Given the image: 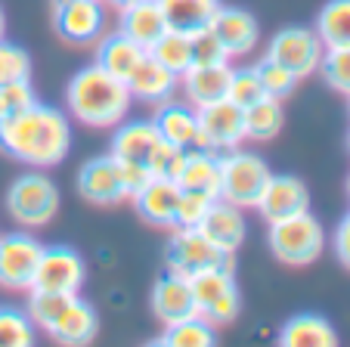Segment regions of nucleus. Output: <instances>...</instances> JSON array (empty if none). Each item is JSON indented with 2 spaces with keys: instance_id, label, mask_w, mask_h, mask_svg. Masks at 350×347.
<instances>
[{
  "instance_id": "obj_1",
  "label": "nucleus",
  "mask_w": 350,
  "mask_h": 347,
  "mask_svg": "<svg viewBox=\"0 0 350 347\" xmlns=\"http://www.w3.org/2000/svg\"><path fill=\"white\" fill-rule=\"evenodd\" d=\"M0 149L31 168H53L72 152V121L53 105L31 103L0 121Z\"/></svg>"
},
{
  "instance_id": "obj_2",
  "label": "nucleus",
  "mask_w": 350,
  "mask_h": 347,
  "mask_svg": "<svg viewBox=\"0 0 350 347\" xmlns=\"http://www.w3.org/2000/svg\"><path fill=\"white\" fill-rule=\"evenodd\" d=\"M131 90L103 66H87L68 81L66 103L72 118L87 127H118L131 109Z\"/></svg>"
},
{
  "instance_id": "obj_3",
  "label": "nucleus",
  "mask_w": 350,
  "mask_h": 347,
  "mask_svg": "<svg viewBox=\"0 0 350 347\" xmlns=\"http://www.w3.org/2000/svg\"><path fill=\"white\" fill-rule=\"evenodd\" d=\"M270 248L285 267H307L325 248V229L310 211L270 223Z\"/></svg>"
},
{
  "instance_id": "obj_4",
  "label": "nucleus",
  "mask_w": 350,
  "mask_h": 347,
  "mask_svg": "<svg viewBox=\"0 0 350 347\" xmlns=\"http://www.w3.org/2000/svg\"><path fill=\"white\" fill-rule=\"evenodd\" d=\"M270 174V164L254 152H220V198L239 205V208H254Z\"/></svg>"
},
{
  "instance_id": "obj_5",
  "label": "nucleus",
  "mask_w": 350,
  "mask_h": 347,
  "mask_svg": "<svg viewBox=\"0 0 350 347\" xmlns=\"http://www.w3.org/2000/svg\"><path fill=\"white\" fill-rule=\"evenodd\" d=\"M7 211L19 227H46L59 211V190L46 174L28 170L10 183Z\"/></svg>"
},
{
  "instance_id": "obj_6",
  "label": "nucleus",
  "mask_w": 350,
  "mask_h": 347,
  "mask_svg": "<svg viewBox=\"0 0 350 347\" xmlns=\"http://www.w3.org/2000/svg\"><path fill=\"white\" fill-rule=\"evenodd\" d=\"M192 295H196L198 313L205 316L211 326H226L239 316L242 307V295L232 279L230 267H208L198 276H192Z\"/></svg>"
},
{
  "instance_id": "obj_7",
  "label": "nucleus",
  "mask_w": 350,
  "mask_h": 347,
  "mask_svg": "<svg viewBox=\"0 0 350 347\" xmlns=\"http://www.w3.org/2000/svg\"><path fill=\"white\" fill-rule=\"evenodd\" d=\"M198 112V133L192 149H208V152H230L245 143V112L242 105L230 103V99H217V103L202 105Z\"/></svg>"
},
{
  "instance_id": "obj_8",
  "label": "nucleus",
  "mask_w": 350,
  "mask_h": 347,
  "mask_svg": "<svg viewBox=\"0 0 350 347\" xmlns=\"http://www.w3.org/2000/svg\"><path fill=\"white\" fill-rule=\"evenodd\" d=\"M323 53H325V44L319 40L317 28H304V25H288L282 31H276L270 47H267V56L276 60L279 66H285L297 81L319 72Z\"/></svg>"
},
{
  "instance_id": "obj_9",
  "label": "nucleus",
  "mask_w": 350,
  "mask_h": 347,
  "mask_svg": "<svg viewBox=\"0 0 350 347\" xmlns=\"http://www.w3.org/2000/svg\"><path fill=\"white\" fill-rule=\"evenodd\" d=\"M165 261H167L171 273H180V276H186V279L198 276L208 267H230L232 270V255L217 251L196 227H177L174 239L167 242Z\"/></svg>"
},
{
  "instance_id": "obj_10",
  "label": "nucleus",
  "mask_w": 350,
  "mask_h": 347,
  "mask_svg": "<svg viewBox=\"0 0 350 347\" xmlns=\"http://www.w3.org/2000/svg\"><path fill=\"white\" fill-rule=\"evenodd\" d=\"M40 255H44V245L28 233L0 236V285L10 292H28L34 285Z\"/></svg>"
},
{
  "instance_id": "obj_11",
  "label": "nucleus",
  "mask_w": 350,
  "mask_h": 347,
  "mask_svg": "<svg viewBox=\"0 0 350 347\" xmlns=\"http://www.w3.org/2000/svg\"><path fill=\"white\" fill-rule=\"evenodd\" d=\"M78 192L93 205H118L124 198H131L121 177V164L118 158L109 155H96L90 162L81 164L78 170Z\"/></svg>"
},
{
  "instance_id": "obj_12",
  "label": "nucleus",
  "mask_w": 350,
  "mask_h": 347,
  "mask_svg": "<svg viewBox=\"0 0 350 347\" xmlns=\"http://www.w3.org/2000/svg\"><path fill=\"white\" fill-rule=\"evenodd\" d=\"M81 285H84V261H81L78 251L66 248V245L44 248L31 288L59 292V295H78Z\"/></svg>"
},
{
  "instance_id": "obj_13",
  "label": "nucleus",
  "mask_w": 350,
  "mask_h": 347,
  "mask_svg": "<svg viewBox=\"0 0 350 347\" xmlns=\"http://www.w3.org/2000/svg\"><path fill=\"white\" fill-rule=\"evenodd\" d=\"M106 10L99 0H56V31L68 44H93L103 38Z\"/></svg>"
},
{
  "instance_id": "obj_14",
  "label": "nucleus",
  "mask_w": 350,
  "mask_h": 347,
  "mask_svg": "<svg viewBox=\"0 0 350 347\" xmlns=\"http://www.w3.org/2000/svg\"><path fill=\"white\" fill-rule=\"evenodd\" d=\"M254 208L264 214V220H285V217L304 214L310 211V192H307L304 180L291 177V174H270L264 192H260Z\"/></svg>"
},
{
  "instance_id": "obj_15",
  "label": "nucleus",
  "mask_w": 350,
  "mask_h": 347,
  "mask_svg": "<svg viewBox=\"0 0 350 347\" xmlns=\"http://www.w3.org/2000/svg\"><path fill=\"white\" fill-rule=\"evenodd\" d=\"M198 233L208 239L217 251H226V255H236L245 242V233H248V223L242 217V208L226 198H214L208 214L198 223Z\"/></svg>"
},
{
  "instance_id": "obj_16",
  "label": "nucleus",
  "mask_w": 350,
  "mask_h": 347,
  "mask_svg": "<svg viewBox=\"0 0 350 347\" xmlns=\"http://www.w3.org/2000/svg\"><path fill=\"white\" fill-rule=\"evenodd\" d=\"M208 28L217 34V40L226 47L230 56H245V53H252L254 44H258V38H260L258 19H254L248 10L224 7V3L217 7V13H214V19L208 22Z\"/></svg>"
},
{
  "instance_id": "obj_17",
  "label": "nucleus",
  "mask_w": 350,
  "mask_h": 347,
  "mask_svg": "<svg viewBox=\"0 0 350 347\" xmlns=\"http://www.w3.org/2000/svg\"><path fill=\"white\" fill-rule=\"evenodd\" d=\"M137 214L152 227H174L177 223V202H180V186L174 180L152 177L149 183H143L131 196Z\"/></svg>"
},
{
  "instance_id": "obj_18",
  "label": "nucleus",
  "mask_w": 350,
  "mask_h": 347,
  "mask_svg": "<svg viewBox=\"0 0 350 347\" xmlns=\"http://www.w3.org/2000/svg\"><path fill=\"white\" fill-rule=\"evenodd\" d=\"M152 313L161 320V326H171V322H180L186 316H196V295H192V282L180 273L161 276L152 285Z\"/></svg>"
},
{
  "instance_id": "obj_19",
  "label": "nucleus",
  "mask_w": 350,
  "mask_h": 347,
  "mask_svg": "<svg viewBox=\"0 0 350 347\" xmlns=\"http://www.w3.org/2000/svg\"><path fill=\"white\" fill-rule=\"evenodd\" d=\"M46 332H50V338H53L56 344H68V347L90 344L99 332V316H96V310H93V304L81 301V298L75 295Z\"/></svg>"
},
{
  "instance_id": "obj_20",
  "label": "nucleus",
  "mask_w": 350,
  "mask_h": 347,
  "mask_svg": "<svg viewBox=\"0 0 350 347\" xmlns=\"http://www.w3.org/2000/svg\"><path fill=\"white\" fill-rule=\"evenodd\" d=\"M177 75L167 72L159 60H152L146 53L139 66L131 72V78L124 81L127 90H131L133 99H143V103H152V105H161L167 99H174V90H177Z\"/></svg>"
},
{
  "instance_id": "obj_21",
  "label": "nucleus",
  "mask_w": 350,
  "mask_h": 347,
  "mask_svg": "<svg viewBox=\"0 0 350 347\" xmlns=\"http://www.w3.org/2000/svg\"><path fill=\"white\" fill-rule=\"evenodd\" d=\"M230 78H232V66L230 62H214V66H189L180 81H183L186 99H189L196 109L208 103H217V99H226V90H230Z\"/></svg>"
},
{
  "instance_id": "obj_22",
  "label": "nucleus",
  "mask_w": 350,
  "mask_h": 347,
  "mask_svg": "<svg viewBox=\"0 0 350 347\" xmlns=\"http://www.w3.org/2000/svg\"><path fill=\"white\" fill-rule=\"evenodd\" d=\"M118 31L124 34V38H131L133 44H139L143 50H149V47L167 31V22L159 7V0H139V3L124 7L121 10Z\"/></svg>"
},
{
  "instance_id": "obj_23",
  "label": "nucleus",
  "mask_w": 350,
  "mask_h": 347,
  "mask_svg": "<svg viewBox=\"0 0 350 347\" xmlns=\"http://www.w3.org/2000/svg\"><path fill=\"white\" fill-rule=\"evenodd\" d=\"M177 186L186 192H202V196L220 198V155L208 149H189L186 164L177 177Z\"/></svg>"
},
{
  "instance_id": "obj_24",
  "label": "nucleus",
  "mask_w": 350,
  "mask_h": 347,
  "mask_svg": "<svg viewBox=\"0 0 350 347\" xmlns=\"http://www.w3.org/2000/svg\"><path fill=\"white\" fill-rule=\"evenodd\" d=\"M155 127H159V137L167 140L174 146H183V149H192L196 143V133H198V112L196 105H186V103H167L155 105Z\"/></svg>"
},
{
  "instance_id": "obj_25",
  "label": "nucleus",
  "mask_w": 350,
  "mask_h": 347,
  "mask_svg": "<svg viewBox=\"0 0 350 347\" xmlns=\"http://www.w3.org/2000/svg\"><path fill=\"white\" fill-rule=\"evenodd\" d=\"M159 127L155 121H131V125H118L112 137V155L118 162H133L149 168V155H152L155 143H159Z\"/></svg>"
},
{
  "instance_id": "obj_26",
  "label": "nucleus",
  "mask_w": 350,
  "mask_h": 347,
  "mask_svg": "<svg viewBox=\"0 0 350 347\" xmlns=\"http://www.w3.org/2000/svg\"><path fill=\"white\" fill-rule=\"evenodd\" d=\"M279 344L282 347H335L338 332L325 316L317 313H297L279 332Z\"/></svg>"
},
{
  "instance_id": "obj_27",
  "label": "nucleus",
  "mask_w": 350,
  "mask_h": 347,
  "mask_svg": "<svg viewBox=\"0 0 350 347\" xmlns=\"http://www.w3.org/2000/svg\"><path fill=\"white\" fill-rule=\"evenodd\" d=\"M146 56V50L139 44H133L131 38H124L121 31L109 34V38H103V44H99L96 50V66H103L106 72H112L115 78L127 81L131 78V72L139 66V60Z\"/></svg>"
},
{
  "instance_id": "obj_28",
  "label": "nucleus",
  "mask_w": 350,
  "mask_h": 347,
  "mask_svg": "<svg viewBox=\"0 0 350 347\" xmlns=\"http://www.w3.org/2000/svg\"><path fill=\"white\" fill-rule=\"evenodd\" d=\"M167 28L174 31H198L214 19L220 0H159Z\"/></svg>"
},
{
  "instance_id": "obj_29",
  "label": "nucleus",
  "mask_w": 350,
  "mask_h": 347,
  "mask_svg": "<svg viewBox=\"0 0 350 347\" xmlns=\"http://www.w3.org/2000/svg\"><path fill=\"white\" fill-rule=\"evenodd\" d=\"M245 140H254V143H267L282 131V99L264 97L258 103L245 105Z\"/></svg>"
},
{
  "instance_id": "obj_30",
  "label": "nucleus",
  "mask_w": 350,
  "mask_h": 347,
  "mask_svg": "<svg viewBox=\"0 0 350 347\" xmlns=\"http://www.w3.org/2000/svg\"><path fill=\"white\" fill-rule=\"evenodd\" d=\"M159 344H167V347H211V344H217V332H214V326L205 320V316L196 313V316H186V320L165 326V335L159 338Z\"/></svg>"
},
{
  "instance_id": "obj_31",
  "label": "nucleus",
  "mask_w": 350,
  "mask_h": 347,
  "mask_svg": "<svg viewBox=\"0 0 350 347\" xmlns=\"http://www.w3.org/2000/svg\"><path fill=\"white\" fill-rule=\"evenodd\" d=\"M149 56L152 60H159L161 66L167 68V72H174L180 78V75L186 72V68L192 66V44H189V31H174V28H167L165 34H161L159 40H155L152 47H149Z\"/></svg>"
},
{
  "instance_id": "obj_32",
  "label": "nucleus",
  "mask_w": 350,
  "mask_h": 347,
  "mask_svg": "<svg viewBox=\"0 0 350 347\" xmlns=\"http://www.w3.org/2000/svg\"><path fill=\"white\" fill-rule=\"evenodd\" d=\"M317 34L325 47H350V0H329L319 10Z\"/></svg>"
},
{
  "instance_id": "obj_33",
  "label": "nucleus",
  "mask_w": 350,
  "mask_h": 347,
  "mask_svg": "<svg viewBox=\"0 0 350 347\" xmlns=\"http://www.w3.org/2000/svg\"><path fill=\"white\" fill-rule=\"evenodd\" d=\"M319 75L325 78V84L332 90L344 93L350 99V47H325Z\"/></svg>"
},
{
  "instance_id": "obj_34",
  "label": "nucleus",
  "mask_w": 350,
  "mask_h": 347,
  "mask_svg": "<svg viewBox=\"0 0 350 347\" xmlns=\"http://www.w3.org/2000/svg\"><path fill=\"white\" fill-rule=\"evenodd\" d=\"M254 72H258L264 93H267V97H273V99L291 97V93H295V87H297L295 75H291L285 66H279L276 60H270V56H264V60L254 62Z\"/></svg>"
},
{
  "instance_id": "obj_35",
  "label": "nucleus",
  "mask_w": 350,
  "mask_h": 347,
  "mask_svg": "<svg viewBox=\"0 0 350 347\" xmlns=\"http://www.w3.org/2000/svg\"><path fill=\"white\" fill-rule=\"evenodd\" d=\"M75 295H59V292H44V288H28V316H31L34 326L50 329L53 320L62 313L68 301Z\"/></svg>"
},
{
  "instance_id": "obj_36",
  "label": "nucleus",
  "mask_w": 350,
  "mask_h": 347,
  "mask_svg": "<svg viewBox=\"0 0 350 347\" xmlns=\"http://www.w3.org/2000/svg\"><path fill=\"white\" fill-rule=\"evenodd\" d=\"M34 322L16 307H0V347H28L34 341Z\"/></svg>"
},
{
  "instance_id": "obj_37",
  "label": "nucleus",
  "mask_w": 350,
  "mask_h": 347,
  "mask_svg": "<svg viewBox=\"0 0 350 347\" xmlns=\"http://www.w3.org/2000/svg\"><path fill=\"white\" fill-rule=\"evenodd\" d=\"M186 152L189 149H183V146H174V143H167V140H159L152 155H149V174L177 183L180 170H183V164H186Z\"/></svg>"
},
{
  "instance_id": "obj_38",
  "label": "nucleus",
  "mask_w": 350,
  "mask_h": 347,
  "mask_svg": "<svg viewBox=\"0 0 350 347\" xmlns=\"http://www.w3.org/2000/svg\"><path fill=\"white\" fill-rule=\"evenodd\" d=\"M267 93H264V87H260V78H258V72H254V66L252 68H232V78H230V90H226V99L230 103H236V105H252V103H258V99H264Z\"/></svg>"
},
{
  "instance_id": "obj_39",
  "label": "nucleus",
  "mask_w": 350,
  "mask_h": 347,
  "mask_svg": "<svg viewBox=\"0 0 350 347\" xmlns=\"http://www.w3.org/2000/svg\"><path fill=\"white\" fill-rule=\"evenodd\" d=\"M189 44H192V66H214V62H226L230 53L226 47L217 40V34L211 28H198V31H189Z\"/></svg>"
},
{
  "instance_id": "obj_40",
  "label": "nucleus",
  "mask_w": 350,
  "mask_h": 347,
  "mask_svg": "<svg viewBox=\"0 0 350 347\" xmlns=\"http://www.w3.org/2000/svg\"><path fill=\"white\" fill-rule=\"evenodd\" d=\"M31 75V56L19 44H10L7 38L0 40V84L19 81Z\"/></svg>"
},
{
  "instance_id": "obj_41",
  "label": "nucleus",
  "mask_w": 350,
  "mask_h": 347,
  "mask_svg": "<svg viewBox=\"0 0 350 347\" xmlns=\"http://www.w3.org/2000/svg\"><path fill=\"white\" fill-rule=\"evenodd\" d=\"M38 103L31 90V81L19 78V81H10V84H0V121H7L10 115L22 112L25 105Z\"/></svg>"
},
{
  "instance_id": "obj_42",
  "label": "nucleus",
  "mask_w": 350,
  "mask_h": 347,
  "mask_svg": "<svg viewBox=\"0 0 350 347\" xmlns=\"http://www.w3.org/2000/svg\"><path fill=\"white\" fill-rule=\"evenodd\" d=\"M214 198L211 196H202V192H186L180 190V202H177V223L174 227H198L202 217L208 214Z\"/></svg>"
},
{
  "instance_id": "obj_43",
  "label": "nucleus",
  "mask_w": 350,
  "mask_h": 347,
  "mask_svg": "<svg viewBox=\"0 0 350 347\" xmlns=\"http://www.w3.org/2000/svg\"><path fill=\"white\" fill-rule=\"evenodd\" d=\"M332 248H335V257L341 261V267L350 270V211L341 217V223L335 227V236H332Z\"/></svg>"
},
{
  "instance_id": "obj_44",
  "label": "nucleus",
  "mask_w": 350,
  "mask_h": 347,
  "mask_svg": "<svg viewBox=\"0 0 350 347\" xmlns=\"http://www.w3.org/2000/svg\"><path fill=\"white\" fill-rule=\"evenodd\" d=\"M3 34H7V16H3V7H0V40H3Z\"/></svg>"
},
{
  "instance_id": "obj_45",
  "label": "nucleus",
  "mask_w": 350,
  "mask_h": 347,
  "mask_svg": "<svg viewBox=\"0 0 350 347\" xmlns=\"http://www.w3.org/2000/svg\"><path fill=\"white\" fill-rule=\"evenodd\" d=\"M109 3H115L118 10H124V7H131V3H139V0H109Z\"/></svg>"
},
{
  "instance_id": "obj_46",
  "label": "nucleus",
  "mask_w": 350,
  "mask_h": 347,
  "mask_svg": "<svg viewBox=\"0 0 350 347\" xmlns=\"http://www.w3.org/2000/svg\"><path fill=\"white\" fill-rule=\"evenodd\" d=\"M347 196H350V177H347Z\"/></svg>"
},
{
  "instance_id": "obj_47",
  "label": "nucleus",
  "mask_w": 350,
  "mask_h": 347,
  "mask_svg": "<svg viewBox=\"0 0 350 347\" xmlns=\"http://www.w3.org/2000/svg\"><path fill=\"white\" fill-rule=\"evenodd\" d=\"M347 146H350V137H347Z\"/></svg>"
}]
</instances>
